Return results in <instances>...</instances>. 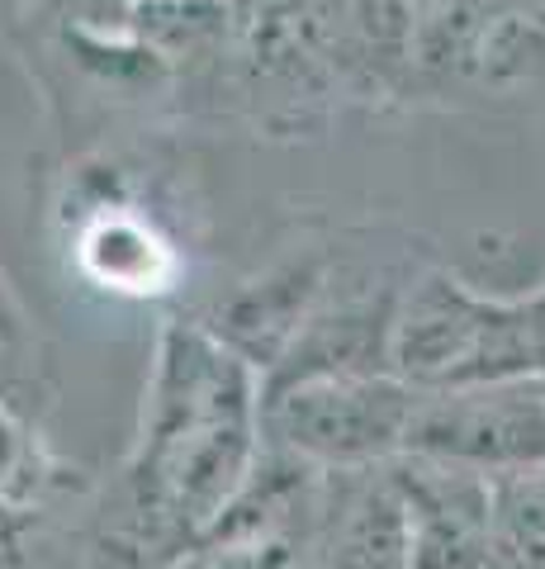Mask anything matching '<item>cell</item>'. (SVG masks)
Wrapping results in <instances>:
<instances>
[{"instance_id":"cell-14","label":"cell","mask_w":545,"mask_h":569,"mask_svg":"<svg viewBox=\"0 0 545 569\" xmlns=\"http://www.w3.org/2000/svg\"><path fill=\"white\" fill-rule=\"evenodd\" d=\"M494 569H545V466L494 479Z\"/></svg>"},{"instance_id":"cell-9","label":"cell","mask_w":545,"mask_h":569,"mask_svg":"<svg viewBox=\"0 0 545 569\" xmlns=\"http://www.w3.org/2000/svg\"><path fill=\"white\" fill-rule=\"evenodd\" d=\"M408 508V569H494V479L398 456Z\"/></svg>"},{"instance_id":"cell-5","label":"cell","mask_w":545,"mask_h":569,"mask_svg":"<svg viewBox=\"0 0 545 569\" xmlns=\"http://www.w3.org/2000/svg\"><path fill=\"white\" fill-rule=\"evenodd\" d=\"M323 470L285 447H261L248 485L175 569H319Z\"/></svg>"},{"instance_id":"cell-16","label":"cell","mask_w":545,"mask_h":569,"mask_svg":"<svg viewBox=\"0 0 545 569\" xmlns=\"http://www.w3.org/2000/svg\"><path fill=\"white\" fill-rule=\"evenodd\" d=\"M0 347H14V351H33V323H29V309L20 290L10 284V276L0 271Z\"/></svg>"},{"instance_id":"cell-4","label":"cell","mask_w":545,"mask_h":569,"mask_svg":"<svg viewBox=\"0 0 545 569\" xmlns=\"http://www.w3.org/2000/svg\"><path fill=\"white\" fill-rule=\"evenodd\" d=\"M417 389L390 376H323L266 389V441L319 470L390 466L408 451Z\"/></svg>"},{"instance_id":"cell-2","label":"cell","mask_w":545,"mask_h":569,"mask_svg":"<svg viewBox=\"0 0 545 569\" xmlns=\"http://www.w3.org/2000/svg\"><path fill=\"white\" fill-rule=\"evenodd\" d=\"M394 376L413 389L545 380V305L494 299L451 271H417L394 323Z\"/></svg>"},{"instance_id":"cell-19","label":"cell","mask_w":545,"mask_h":569,"mask_svg":"<svg viewBox=\"0 0 545 569\" xmlns=\"http://www.w3.org/2000/svg\"><path fill=\"white\" fill-rule=\"evenodd\" d=\"M541 305H545V290H541Z\"/></svg>"},{"instance_id":"cell-1","label":"cell","mask_w":545,"mask_h":569,"mask_svg":"<svg viewBox=\"0 0 545 569\" xmlns=\"http://www.w3.org/2000/svg\"><path fill=\"white\" fill-rule=\"evenodd\" d=\"M266 447V380L204 318L166 313L133 447L95 512L85 569H175Z\"/></svg>"},{"instance_id":"cell-15","label":"cell","mask_w":545,"mask_h":569,"mask_svg":"<svg viewBox=\"0 0 545 569\" xmlns=\"http://www.w3.org/2000/svg\"><path fill=\"white\" fill-rule=\"evenodd\" d=\"M20 6L58 20V29H114L133 20L138 0H20Z\"/></svg>"},{"instance_id":"cell-12","label":"cell","mask_w":545,"mask_h":569,"mask_svg":"<svg viewBox=\"0 0 545 569\" xmlns=\"http://www.w3.org/2000/svg\"><path fill=\"white\" fill-rule=\"evenodd\" d=\"M332 71L342 96H394L413 77L417 10L413 0H319Z\"/></svg>"},{"instance_id":"cell-18","label":"cell","mask_w":545,"mask_h":569,"mask_svg":"<svg viewBox=\"0 0 545 569\" xmlns=\"http://www.w3.org/2000/svg\"><path fill=\"white\" fill-rule=\"evenodd\" d=\"M442 6H446V0H413L417 20H427V14H436V10H442Z\"/></svg>"},{"instance_id":"cell-11","label":"cell","mask_w":545,"mask_h":569,"mask_svg":"<svg viewBox=\"0 0 545 569\" xmlns=\"http://www.w3.org/2000/svg\"><path fill=\"white\" fill-rule=\"evenodd\" d=\"M319 569H408V508L390 466L323 470Z\"/></svg>"},{"instance_id":"cell-10","label":"cell","mask_w":545,"mask_h":569,"mask_svg":"<svg viewBox=\"0 0 545 569\" xmlns=\"http://www.w3.org/2000/svg\"><path fill=\"white\" fill-rule=\"evenodd\" d=\"M332 266H337L332 247H299V252H285L271 266H261L256 276L238 280L233 290L200 318L238 356H248L261 370V380H266L280 366V356L290 351L299 328L309 323L313 305L323 299Z\"/></svg>"},{"instance_id":"cell-13","label":"cell","mask_w":545,"mask_h":569,"mask_svg":"<svg viewBox=\"0 0 545 569\" xmlns=\"http://www.w3.org/2000/svg\"><path fill=\"white\" fill-rule=\"evenodd\" d=\"M62 485H67V470L48 451L29 408L0 403V503L39 512Z\"/></svg>"},{"instance_id":"cell-6","label":"cell","mask_w":545,"mask_h":569,"mask_svg":"<svg viewBox=\"0 0 545 569\" xmlns=\"http://www.w3.org/2000/svg\"><path fill=\"white\" fill-rule=\"evenodd\" d=\"M484 479L545 466V380L417 389L408 451Z\"/></svg>"},{"instance_id":"cell-3","label":"cell","mask_w":545,"mask_h":569,"mask_svg":"<svg viewBox=\"0 0 545 569\" xmlns=\"http://www.w3.org/2000/svg\"><path fill=\"white\" fill-rule=\"evenodd\" d=\"M223 96L261 133L299 138L323 129L342 100V81L319 0H233Z\"/></svg>"},{"instance_id":"cell-17","label":"cell","mask_w":545,"mask_h":569,"mask_svg":"<svg viewBox=\"0 0 545 569\" xmlns=\"http://www.w3.org/2000/svg\"><path fill=\"white\" fill-rule=\"evenodd\" d=\"M33 351L0 347V403H20L33 408Z\"/></svg>"},{"instance_id":"cell-8","label":"cell","mask_w":545,"mask_h":569,"mask_svg":"<svg viewBox=\"0 0 545 569\" xmlns=\"http://www.w3.org/2000/svg\"><path fill=\"white\" fill-rule=\"evenodd\" d=\"M413 276L394 266H332L327 290L299 328L290 351L266 376V389L323 380V376H390L394 323Z\"/></svg>"},{"instance_id":"cell-7","label":"cell","mask_w":545,"mask_h":569,"mask_svg":"<svg viewBox=\"0 0 545 569\" xmlns=\"http://www.w3.org/2000/svg\"><path fill=\"white\" fill-rule=\"evenodd\" d=\"M72 266L85 284L119 299L171 295L185 271L181 247L133 200L124 167L72 171Z\"/></svg>"}]
</instances>
